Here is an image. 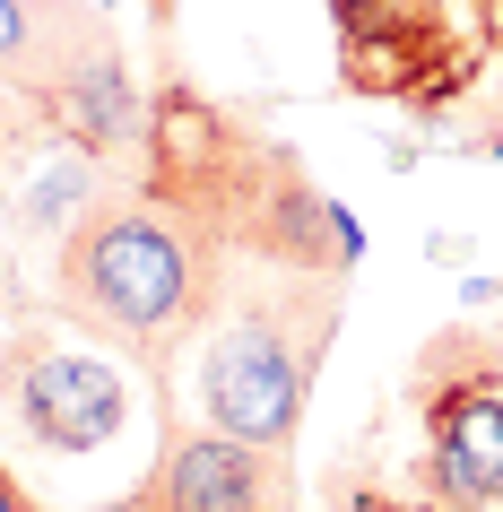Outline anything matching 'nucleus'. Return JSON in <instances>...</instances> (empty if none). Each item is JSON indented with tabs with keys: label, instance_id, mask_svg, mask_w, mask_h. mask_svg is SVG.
Returning <instances> with one entry per match:
<instances>
[{
	"label": "nucleus",
	"instance_id": "f257e3e1",
	"mask_svg": "<svg viewBox=\"0 0 503 512\" xmlns=\"http://www.w3.org/2000/svg\"><path fill=\"white\" fill-rule=\"evenodd\" d=\"M139 174L191 209L235 261H261V270H321L347 278L365 261V235L356 217L313 183V165L261 139L252 122H235L226 105H209L200 87L165 79L157 105H148V139H139Z\"/></svg>",
	"mask_w": 503,
	"mask_h": 512
},
{
	"label": "nucleus",
	"instance_id": "f03ea898",
	"mask_svg": "<svg viewBox=\"0 0 503 512\" xmlns=\"http://www.w3.org/2000/svg\"><path fill=\"white\" fill-rule=\"evenodd\" d=\"M226 287H235V252L191 209H174L148 174L105 183L61 226L53 252V304L70 322L122 339L148 374H165L226 313Z\"/></svg>",
	"mask_w": 503,
	"mask_h": 512
},
{
	"label": "nucleus",
	"instance_id": "7ed1b4c3",
	"mask_svg": "<svg viewBox=\"0 0 503 512\" xmlns=\"http://www.w3.org/2000/svg\"><path fill=\"white\" fill-rule=\"evenodd\" d=\"M339 313H347V278L243 261L226 287V313L209 322V348H200V417L243 443L295 452L321 356L339 339Z\"/></svg>",
	"mask_w": 503,
	"mask_h": 512
},
{
	"label": "nucleus",
	"instance_id": "20e7f679",
	"mask_svg": "<svg viewBox=\"0 0 503 512\" xmlns=\"http://www.w3.org/2000/svg\"><path fill=\"white\" fill-rule=\"evenodd\" d=\"M417 495L443 512H503V348L434 330L417 356Z\"/></svg>",
	"mask_w": 503,
	"mask_h": 512
},
{
	"label": "nucleus",
	"instance_id": "39448f33",
	"mask_svg": "<svg viewBox=\"0 0 503 512\" xmlns=\"http://www.w3.org/2000/svg\"><path fill=\"white\" fill-rule=\"evenodd\" d=\"M339 27V87L373 105L408 113H451L486 70V27H460L451 0H330Z\"/></svg>",
	"mask_w": 503,
	"mask_h": 512
},
{
	"label": "nucleus",
	"instance_id": "423d86ee",
	"mask_svg": "<svg viewBox=\"0 0 503 512\" xmlns=\"http://www.w3.org/2000/svg\"><path fill=\"white\" fill-rule=\"evenodd\" d=\"M0 417L18 426L27 452L79 460L131 426V382L105 356L70 348L61 330H9L0 339Z\"/></svg>",
	"mask_w": 503,
	"mask_h": 512
},
{
	"label": "nucleus",
	"instance_id": "0eeeda50",
	"mask_svg": "<svg viewBox=\"0 0 503 512\" xmlns=\"http://www.w3.org/2000/svg\"><path fill=\"white\" fill-rule=\"evenodd\" d=\"M35 122H44V139H61V148H87V157H131L139 139H148V96L131 87V61H122V44H113V27L79 35L70 53H61V70L27 96Z\"/></svg>",
	"mask_w": 503,
	"mask_h": 512
},
{
	"label": "nucleus",
	"instance_id": "6e6552de",
	"mask_svg": "<svg viewBox=\"0 0 503 512\" xmlns=\"http://www.w3.org/2000/svg\"><path fill=\"white\" fill-rule=\"evenodd\" d=\"M148 512H295V469L269 443H243L226 426L174 434L148 469Z\"/></svg>",
	"mask_w": 503,
	"mask_h": 512
},
{
	"label": "nucleus",
	"instance_id": "1a4fd4ad",
	"mask_svg": "<svg viewBox=\"0 0 503 512\" xmlns=\"http://www.w3.org/2000/svg\"><path fill=\"white\" fill-rule=\"evenodd\" d=\"M105 18L87 9V0H0V87H18V96H35V87L61 70V53L79 44V35H96Z\"/></svg>",
	"mask_w": 503,
	"mask_h": 512
},
{
	"label": "nucleus",
	"instance_id": "9d476101",
	"mask_svg": "<svg viewBox=\"0 0 503 512\" xmlns=\"http://www.w3.org/2000/svg\"><path fill=\"white\" fill-rule=\"evenodd\" d=\"M35 131H44V122H35V105L18 96V87H0V191H9V148H27Z\"/></svg>",
	"mask_w": 503,
	"mask_h": 512
},
{
	"label": "nucleus",
	"instance_id": "9b49d317",
	"mask_svg": "<svg viewBox=\"0 0 503 512\" xmlns=\"http://www.w3.org/2000/svg\"><path fill=\"white\" fill-rule=\"evenodd\" d=\"M339 512H443V504H425L417 486H408V495H356V486H347V495H339Z\"/></svg>",
	"mask_w": 503,
	"mask_h": 512
},
{
	"label": "nucleus",
	"instance_id": "f8f14e48",
	"mask_svg": "<svg viewBox=\"0 0 503 512\" xmlns=\"http://www.w3.org/2000/svg\"><path fill=\"white\" fill-rule=\"evenodd\" d=\"M0 512H35V495L18 478H9V460H0Z\"/></svg>",
	"mask_w": 503,
	"mask_h": 512
},
{
	"label": "nucleus",
	"instance_id": "ddd939ff",
	"mask_svg": "<svg viewBox=\"0 0 503 512\" xmlns=\"http://www.w3.org/2000/svg\"><path fill=\"white\" fill-rule=\"evenodd\" d=\"M96 512H148V486H139V495H122V504H96Z\"/></svg>",
	"mask_w": 503,
	"mask_h": 512
},
{
	"label": "nucleus",
	"instance_id": "4468645a",
	"mask_svg": "<svg viewBox=\"0 0 503 512\" xmlns=\"http://www.w3.org/2000/svg\"><path fill=\"white\" fill-rule=\"evenodd\" d=\"M148 9H157V27H165V18H174V0H148Z\"/></svg>",
	"mask_w": 503,
	"mask_h": 512
},
{
	"label": "nucleus",
	"instance_id": "2eb2a0df",
	"mask_svg": "<svg viewBox=\"0 0 503 512\" xmlns=\"http://www.w3.org/2000/svg\"><path fill=\"white\" fill-rule=\"evenodd\" d=\"M486 18H495V27H503V0H486Z\"/></svg>",
	"mask_w": 503,
	"mask_h": 512
},
{
	"label": "nucleus",
	"instance_id": "dca6fc26",
	"mask_svg": "<svg viewBox=\"0 0 503 512\" xmlns=\"http://www.w3.org/2000/svg\"><path fill=\"white\" fill-rule=\"evenodd\" d=\"M495 113H503V87H495Z\"/></svg>",
	"mask_w": 503,
	"mask_h": 512
}]
</instances>
